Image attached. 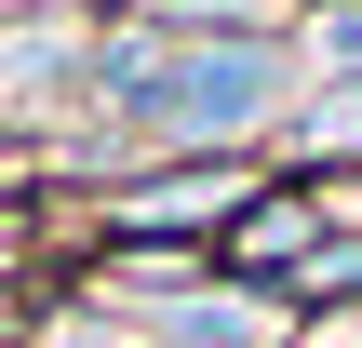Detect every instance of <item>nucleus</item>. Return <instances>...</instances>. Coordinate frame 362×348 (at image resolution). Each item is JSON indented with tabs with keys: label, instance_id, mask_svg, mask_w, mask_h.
Here are the masks:
<instances>
[{
	"label": "nucleus",
	"instance_id": "obj_1",
	"mask_svg": "<svg viewBox=\"0 0 362 348\" xmlns=\"http://www.w3.org/2000/svg\"><path fill=\"white\" fill-rule=\"evenodd\" d=\"M107 107H134L148 134H175V148H228L242 121H269L282 107V54L269 40H175V27H134V40H107Z\"/></svg>",
	"mask_w": 362,
	"mask_h": 348
},
{
	"label": "nucleus",
	"instance_id": "obj_2",
	"mask_svg": "<svg viewBox=\"0 0 362 348\" xmlns=\"http://www.w3.org/2000/svg\"><path fill=\"white\" fill-rule=\"evenodd\" d=\"M309 228H322L309 201H255V215L228 228V255H242V268H269V255H309Z\"/></svg>",
	"mask_w": 362,
	"mask_h": 348
},
{
	"label": "nucleus",
	"instance_id": "obj_3",
	"mask_svg": "<svg viewBox=\"0 0 362 348\" xmlns=\"http://www.w3.org/2000/svg\"><path fill=\"white\" fill-rule=\"evenodd\" d=\"M148 27H175V40H255V13L269 0H134Z\"/></svg>",
	"mask_w": 362,
	"mask_h": 348
},
{
	"label": "nucleus",
	"instance_id": "obj_4",
	"mask_svg": "<svg viewBox=\"0 0 362 348\" xmlns=\"http://www.w3.org/2000/svg\"><path fill=\"white\" fill-rule=\"evenodd\" d=\"M202 201H228V174H175V188H134L121 215H134V228H188Z\"/></svg>",
	"mask_w": 362,
	"mask_h": 348
}]
</instances>
